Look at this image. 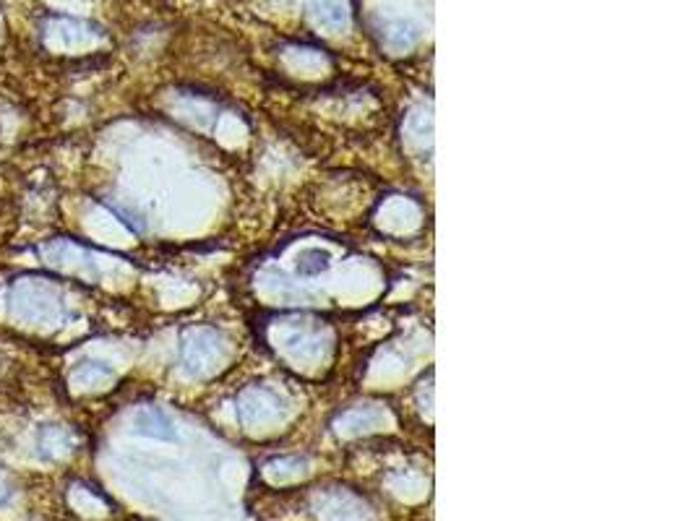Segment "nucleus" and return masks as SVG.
<instances>
[{"mask_svg": "<svg viewBox=\"0 0 696 521\" xmlns=\"http://www.w3.org/2000/svg\"><path fill=\"white\" fill-rule=\"evenodd\" d=\"M8 310L16 321L37 329H55L71 318V303L63 284L40 274H24L11 284Z\"/></svg>", "mask_w": 696, "mask_h": 521, "instance_id": "obj_1", "label": "nucleus"}, {"mask_svg": "<svg viewBox=\"0 0 696 521\" xmlns=\"http://www.w3.org/2000/svg\"><path fill=\"white\" fill-rule=\"evenodd\" d=\"M37 441H40V456L45 459H60L73 449V433L63 425H45Z\"/></svg>", "mask_w": 696, "mask_h": 521, "instance_id": "obj_2", "label": "nucleus"}, {"mask_svg": "<svg viewBox=\"0 0 696 521\" xmlns=\"http://www.w3.org/2000/svg\"><path fill=\"white\" fill-rule=\"evenodd\" d=\"M110 376H113V370L107 368L105 363H81L71 373V383L73 386H81V389H89V386L105 381Z\"/></svg>", "mask_w": 696, "mask_h": 521, "instance_id": "obj_3", "label": "nucleus"}, {"mask_svg": "<svg viewBox=\"0 0 696 521\" xmlns=\"http://www.w3.org/2000/svg\"><path fill=\"white\" fill-rule=\"evenodd\" d=\"M14 495H16L14 480H11V475H8L6 469L0 467V508L14 501Z\"/></svg>", "mask_w": 696, "mask_h": 521, "instance_id": "obj_4", "label": "nucleus"}]
</instances>
